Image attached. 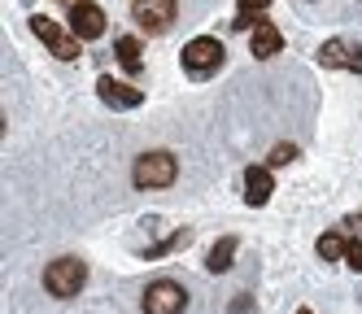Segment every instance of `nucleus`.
<instances>
[{"instance_id":"nucleus-1","label":"nucleus","mask_w":362,"mask_h":314,"mask_svg":"<svg viewBox=\"0 0 362 314\" xmlns=\"http://www.w3.org/2000/svg\"><path fill=\"white\" fill-rule=\"evenodd\" d=\"M175 175H179V162H175V157H170L166 149L140 153V157H136V170H132L136 188H170Z\"/></svg>"},{"instance_id":"nucleus-2","label":"nucleus","mask_w":362,"mask_h":314,"mask_svg":"<svg viewBox=\"0 0 362 314\" xmlns=\"http://www.w3.org/2000/svg\"><path fill=\"white\" fill-rule=\"evenodd\" d=\"M83 284H88V267H83L79 257H57V262H48V271H44V288H48L53 297L70 301Z\"/></svg>"},{"instance_id":"nucleus-3","label":"nucleus","mask_w":362,"mask_h":314,"mask_svg":"<svg viewBox=\"0 0 362 314\" xmlns=\"http://www.w3.org/2000/svg\"><path fill=\"white\" fill-rule=\"evenodd\" d=\"M223 44L214 40V35H197V40H188V48H184V70L192 74V78H210L218 66H223Z\"/></svg>"},{"instance_id":"nucleus-4","label":"nucleus","mask_w":362,"mask_h":314,"mask_svg":"<svg viewBox=\"0 0 362 314\" xmlns=\"http://www.w3.org/2000/svg\"><path fill=\"white\" fill-rule=\"evenodd\" d=\"M31 31L48 44V52H53V57L57 62H74V57H79V35H74V31H62V26L53 22V18H31Z\"/></svg>"},{"instance_id":"nucleus-5","label":"nucleus","mask_w":362,"mask_h":314,"mask_svg":"<svg viewBox=\"0 0 362 314\" xmlns=\"http://www.w3.org/2000/svg\"><path fill=\"white\" fill-rule=\"evenodd\" d=\"M188 310V293L170 279H158L144 288V314H184Z\"/></svg>"},{"instance_id":"nucleus-6","label":"nucleus","mask_w":362,"mask_h":314,"mask_svg":"<svg viewBox=\"0 0 362 314\" xmlns=\"http://www.w3.org/2000/svg\"><path fill=\"white\" fill-rule=\"evenodd\" d=\"M66 5H70V31L79 40L105 35V13H100V5H92V0H66Z\"/></svg>"},{"instance_id":"nucleus-7","label":"nucleus","mask_w":362,"mask_h":314,"mask_svg":"<svg viewBox=\"0 0 362 314\" xmlns=\"http://www.w3.org/2000/svg\"><path fill=\"white\" fill-rule=\"evenodd\" d=\"M175 0H136V5H132V18L144 26V31L148 35H162L166 31V26L175 22Z\"/></svg>"},{"instance_id":"nucleus-8","label":"nucleus","mask_w":362,"mask_h":314,"mask_svg":"<svg viewBox=\"0 0 362 314\" xmlns=\"http://www.w3.org/2000/svg\"><path fill=\"white\" fill-rule=\"evenodd\" d=\"M96 96L110 105V110H136V105L144 100V88H132V83H122V78H100L96 83Z\"/></svg>"},{"instance_id":"nucleus-9","label":"nucleus","mask_w":362,"mask_h":314,"mask_svg":"<svg viewBox=\"0 0 362 314\" xmlns=\"http://www.w3.org/2000/svg\"><path fill=\"white\" fill-rule=\"evenodd\" d=\"M279 48H284L279 26H275L271 18H257V22H253V35H249V52H253L257 62H271Z\"/></svg>"},{"instance_id":"nucleus-10","label":"nucleus","mask_w":362,"mask_h":314,"mask_svg":"<svg viewBox=\"0 0 362 314\" xmlns=\"http://www.w3.org/2000/svg\"><path fill=\"white\" fill-rule=\"evenodd\" d=\"M319 62L323 66H341V70H358L362 74V48L358 44H349V40H327L323 48H319Z\"/></svg>"},{"instance_id":"nucleus-11","label":"nucleus","mask_w":362,"mask_h":314,"mask_svg":"<svg viewBox=\"0 0 362 314\" xmlns=\"http://www.w3.org/2000/svg\"><path fill=\"white\" fill-rule=\"evenodd\" d=\"M271 192H275L271 166H249V175H245V201H249V205H267Z\"/></svg>"},{"instance_id":"nucleus-12","label":"nucleus","mask_w":362,"mask_h":314,"mask_svg":"<svg viewBox=\"0 0 362 314\" xmlns=\"http://www.w3.org/2000/svg\"><path fill=\"white\" fill-rule=\"evenodd\" d=\"M236 249H240V240H236V236H223V240L210 249V257H205V267H210L214 275H223V271L231 267V257H236Z\"/></svg>"},{"instance_id":"nucleus-13","label":"nucleus","mask_w":362,"mask_h":314,"mask_svg":"<svg viewBox=\"0 0 362 314\" xmlns=\"http://www.w3.org/2000/svg\"><path fill=\"white\" fill-rule=\"evenodd\" d=\"M114 48H118V62H122L127 70H132V74H140V70H144V57H140V40H136V35H122Z\"/></svg>"},{"instance_id":"nucleus-14","label":"nucleus","mask_w":362,"mask_h":314,"mask_svg":"<svg viewBox=\"0 0 362 314\" xmlns=\"http://www.w3.org/2000/svg\"><path fill=\"white\" fill-rule=\"evenodd\" d=\"M192 240V231H175V236H166L162 245H153V249H144V257H162V253H175V249H184Z\"/></svg>"},{"instance_id":"nucleus-15","label":"nucleus","mask_w":362,"mask_h":314,"mask_svg":"<svg viewBox=\"0 0 362 314\" xmlns=\"http://www.w3.org/2000/svg\"><path fill=\"white\" fill-rule=\"evenodd\" d=\"M319 257H327V262L345 257V236H341V231H327L323 240H319Z\"/></svg>"},{"instance_id":"nucleus-16","label":"nucleus","mask_w":362,"mask_h":314,"mask_svg":"<svg viewBox=\"0 0 362 314\" xmlns=\"http://www.w3.org/2000/svg\"><path fill=\"white\" fill-rule=\"evenodd\" d=\"M271 5V0H240V18H236V26L245 31V26H253L257 18H262V9Z\"/></svg>"},{"instance_id":"nucleus-17","label":"nucleus","mask_w":362,"mask_h":314,"mask_svg":"<svg viewBox=\"0 0 362 314\" xmlns=\"http://www.w3.org/2000/svg\"><path fill=\"white\" fill-rule=\"evenodd\" d=\"M293 157H297V144H275V149H271V157H267V162H271V166H288Z\"/></svg>"},{"instance_id":"nucleus-18","label":"nucleus","mask_w":362,"mask_h":314,"mask_svg":"<svg viewBox=\"0 0 362 314\" xmlns=\"http://www.w3.org/2000/svg\"><path fill=\"white\" fill-rule=\"evenodd\" d=\"M345 267H354V271H362V240H345Z\"/></svg>"},{"instance_id":"nucleus-19","label":"nucleus","mask_w":362,"mask_h":314,"mask_svg":"<svg viewBox=\"0 0 362 314\" xmlns=\"http://www.w3.org/2000/svg\"><path fill=\"white\" fill-rule=\"evenodd\" d=\"M349 227H358V231H362V214H354V219H349Z\"/></svg>"},{"instance_id":"nucleus-20","label":"nucleus","mask_w":362,"mask_h":314,"mask_svg":"<svg viewBox=\"0 0 362 314\" xmlns=\"http://www.w3.org/2000/svg\"><path fill=\"white\" fill-rule=\"evenodd\" d=\"M297 314H315V310H297Z\"/></svg>"}]
</instances>
